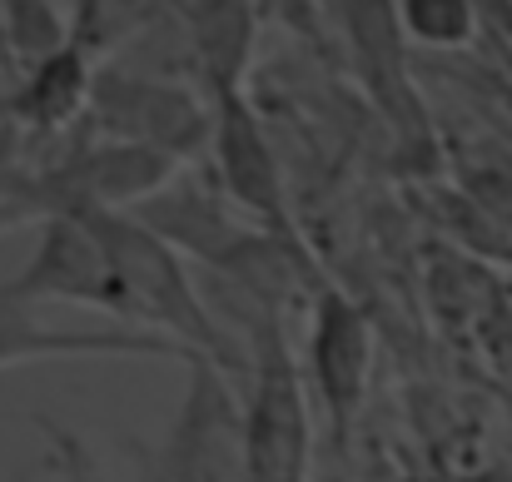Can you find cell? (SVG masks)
I'll list each match as a JSON object with an SVG mask.
<instances>
[{"instance_id":"14","label":"cell","mask_w":512,"mask_h":482,"mask_svg":"<svg viewBox=\"0 0 512 482\" xmlns=\"http://www.w3.org/2000/svg\"><path fill=\"white\" fill-rule=\"evenodd\" d=\"M35 428L45 438V458L55 468V482H110L105 468H100V458H95V448L75 428H65L55 418H35Z\"/></svg>"},{"instance_id":"8","label":"cell","mask_w":512,"mask_h":482,"mask_svg":"<svg viewBox=\"0 0 512 482\" xmlns=\"http://www.w3.org/2000/svg\"><path fill=\"white\" fill-rule=\"evenodd\" d=\"M368 368H373V328L368 314L343 294V289H324L314 294V319H309V378L314 393L324 403L334 448H348V433L363 413L368 398Z\"/></svg>"},{"instance_id":"15","label":"cell","mask_w":512,"mask_h":482,"mask_svg":"<svg viewBox=\"0 0 512 482\" xmlns=\"http://www.w3.org/2000/svg\"><path fill=\"white\" fill-rule=\"evenodd\" d=\"M40 478H55V468H50V458H40V463H30L25 473H15L10 482H40Z\"/></svg>"},{"instance_id":"7","label":"cell","mask_w":512,"mask_h":482,"mask_svg":"<svg viewBox=\"0 0 512 482\" xmlns=\"http://www.w3.org/2000/svg\"><path fill=\"white\" fill-rule=\"evenodd\" d=\"M140 224H150L165 244H174L179 254L199 259L214 274H234L249 249L264 239L259 224H239L229 209V194L219 189V179L204 174H179L170 189H160L155 199H145L140 209H130Z\"/></svg>"},{"instance_id":"6","label":"cell","mask_w":512,"mask_h":482,"mask_svg":"<svg viewBox=\"0 0 512 482\" xmlns=\"http://www.w3.org/2000/svg\"><path fill=\"white\" fill-rule=\"evenodd\" d=\"M5 304H80V309H100L110 319H120V294H115V274L110 259L95 239V229L75 214H55L35 229V249L20 264L15 279L0 284Z\"/></svg>"},{"instance_id":"10","label":"cell","mask_w":512,"mask_h":482,"mask_svg":"<svg viewBox=\"0 0 512 482\" xmlns=\"http://www.w3.org/2000/svg\"><path fill=\"white\" fill-rule=\"evenodd\" d=\"M174 15L184 20L179 30L199 70L204 100L214 105L219 95H244V75H249L264 10L259 5H174Z\"/></svg>"},{"instance_id":"1","label":"cell","mask_w":512,"mask_h":482,"mask_svg":"<svg viewBox=\"0 0 512 482\" xmlns=\"http://www.w3.org/2000/svg\"><path fill=\"white\" fill-rule=\"evenodd\" d=\"M95 229L110 274H115V294H120V323L140 328V333H160L179 348H189L194 358L224 368L239 388H249L254 378V358L249 343H239L234 333H224L219 319L209 314V299L194 289L184 254L165 244L150 224H140L135 214H115V209H85L75 214Z\"/></svg>"},{"instance_id":"2","label":"cell","mask_w":512,"mask_h":482,"mask_svg":"<svg viewBox=\"0 0 512 482\" xmlns=\"http://www.w3.org/2000/svg\"><path fill=\"white\" fill-rule=\"evenodd\" d=\"M244 338L254 358V378L244 393V413H249L244 482H309L314 428H309L304 378L284 338V319L269 309H254L244 323Z\"/></svg>"},{"instance_id":"3","label":"cell","mask_w":512,"mask_h":482,"mask_svg":"<svg viewBox=\"0 0 512 482\" xmlns=\"http://www.w3.org/2000/svg\"><path fill=\"white\" fill-rule=\"evenodd\" d=\"M244 393L214 363H189V393L140 482H244Z\"/></svg>"},{"instance_id":"5","label":"cell","mask_w":512,"mask_h":482,"mask_svg":"<svg viewBox=\"0 0 512 482\" xmlns=\"http://www.w3.org/2000/svg\"><path fill=\"white\" fill-rule=\"evenodd\" d=\"M214 140H209V174L219 179V189L229 194L234 209H244L264 234L304 244L299 224H294V204H289V184L279 155L249 105V95H219L214 105Z\"/></svg>"},{"instance_id":"13","label":"cell","mask_w":512,"mask_h":482,"mask_svg":"<svg viewBox=\"0 0 512 482\" xmlns=\"http://www.w3.org/2000/svg\"><path fill=\"white\" fill-rule=\"evenodd\" d=\"M398 25L423 45H468L478 30V10L463 0H408L398 5Z\"/></svg>"},{"instance_id":"4","label":"cell","mask_w":512,"mask_h":482,"mask_svg":"<svg viewBox=\"0 0 512 482\" xmlns=\"http://www.w3.org/2000/svg\"><path fill=\"white\" fill-rule=\"evenodd\" d=\"M85 125L100 140L140 145V150L170 155L174 164L204 155L214 140V110L199 105V95H189L174 80H155L145 70H120V65L95 70Z\"/></svg>"},{"instance_id":"12","label":"cell","mask_w":512,"mask_h":482,"mask_svg":"<svg viewBox=\"0 0 512 482\" xmlns=\"http://www.w3.org/2000/svg\"><path fill=\"white\" fill-rule=\"evenodd\" d=\"M160 20H170V5H120V0H80V5H70V25H75V35H70V45H80L95 65L110 55V50H120V45H130L140 30H160Z\"/></svg>"},{"instance_id":"11","label":"cell","mask_w":512,"mask_h":482,"mask_svg":"<svg viewBox=\"0 0 512 482\" xmlns=\"http://www.w3.org/2000/svg\"><path fill=\"white\" fill-rule=\"evenodd\" d=\"M75 25L65 5H45V0H10L5 5V70L20 80L35 65H45L50 55H60L70 45Z\"/></svg>"},{"instance_id":"9","label":"cell","mask_w":512,"mask_h":482,"mask_svg":"<svg viewBox=\"0 0 512 482\" xmlns=\"http://www.w3.org/2000/svg\"><path fill=\"white\" fill-rule=\"evenodd\" d=\"M55 363V358H174V363H199L189 348H179L160 333H140L125 323L110 328H50L25 304L0 299V373L20 363Z\"/></svg>"}]
</instances>
